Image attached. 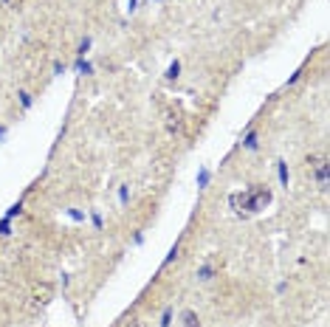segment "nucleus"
I'll list each match as a JSON object with an SVG mask.
<instances>
[{
    "label": "nucleus",
    "instance_id": "5701e85b",
    "mask_svg": "<svg viewBox=\"0 0 330 327\" xmlns=\"http://www.w3.org/2000/svg\"><path fill=\"white\" fill-rule=\"evenodd\" d=\"M9 3H12V0H0V6H9Z\"/></svg>",
    "mask_w": 330,
    "mask_h": 327
},
{
    "label": "nucleus",
    "instance_id": "0eeeda50",
    "mask_svg": "<svg viewBox=\"0 0 330 327\" xmlns=\"http://www.w3.org/2000/svg\"><path fill=\"white\" fill-rule=\"evenodd\" d=\"M181 319H183V327H201V319H198L195 310H183Z\"/></svg>",
    "mask_w": 330,
    "mask_h": 327
},
{
    "label": "nucleus",
    "instance_id": "6ab92c4d",
    "mask_svg": "<svg viewBox=\"0 0 330 327\" xmlns=\"http://www.w3.org/2000/svg\"><path fill=\"white\" fill-rule=\"evenodd\" d=\"M62 71H65V65L62 62H54V76H62Z\"/></svg>",
    "mask_w": 330,
    "mask_h": 327
},
{
    "label": "nucleus",
    "instance_id": "f8f14e48",
    "mask_svg": "<svg viewBox=\"0 0 330 327\" xmlns=\"http://www.w3.org/2000/svg\"><path fill=\"white\" fill-rule=\"evenodd\" d=\"M17 214H23V201H17L12 209L6 212V220H12V217H17Z\"/></svg>",
    "mask_w": 330,
    "mask_h": 327
},
{
    "label": "nucleus",
    "instance_id": "ddd939ff",
    "mask_svg": "<svg viewBox=\"0 0 330 327\" xmlns=\"http://www.w3.org/2000/svg\"><path fill=\"white\" fill-rule=\"evenodd\" d=\"M91 223H93L96 231H102V228H104V220H102V214H99V212H91Z\"/></svg>",
    "mask_w": 330,
    "mask_h": 327
},
{
    "label": "nucleus",
    "instance_id": "2eb2a0df",
    "mask_svg": "<svg viewBox=\"0 0 330 327\" xmlns=\"http://www.w3.org/2000/svg\"><path fill=\"white\" fill-rule=\"evenodd\" d=\"M127 201H130V186H119V203L127 206Z\"/></svg>",
    "mask_w": 330,
    "mask_h": 327
},
{
    "label": "nucleus",
    "instance_id": "aec40b11",
    "mask_svg": "<svg viewBox=\"0 0 330 327\" xmlns=\"http://www.w3.org/2000/svg\"><path fill=\"white\" fill-rule=\"evenodd\" d=\"M299 79H302V71H296V74H294V76H291V79H288V85H296V82H299Z\"/></svg>",
    "mask_w": 330,
    "mask_h": 327
},
{
    "label": "nucleus",
    "instance_id": "f257e3e1",
    "mask_svg": "<svg viewBox=\"0 0 330 327\" xmlns=\"http://www.w3.org/2000/svg\"><path fill=\"white\" fill-rule=\"evenodd\" d=\"M215 277H217L215 262H203V265H198V271H195V279L198 282H212Z\"/></svg>",
    "mask_w": 330,
    "mask_h": 327
},
{
    "label": "nucleus",
    "instance_id": "f03ea898",
    "mask_svg": "<svg viewBox=\"0 0 330 327\" xmlns=\"http://www.w3.org/2000/svg\"><path fill=\"white\" fill-rule=\"evenodd\" d=\"M240 147H243L246 152H257V150H260V133H257V130H249V133L243 135Z\"/></svg>",
    "mask_w": 330,
    "mask_h": 327
},
{
    "label": "nucleus",
    "instance_id": "7ed1b4c3",
    "mask_svg": "<svg viewBox=\"0 0 330 327\" xmlns=\"http://www.w3.org/2000/svg\"><path fill=\"white\" fill-rule=\"evenodd\" d=\"M316 164V180H319V186L322 189H328V172H330V164L322 158V161H313Z\"/></svg>",
    "mask_w": 330,
    "mask_h": 327
},
{
    "label": "nucleus",
    "instance_id": "f3484780",
    "mask_svg": "<svg viewBox=\"0 0 330 327\" xmlns=\"http://www.w3.org/2000/svg\"><path fill=\"white\" fill-rule=\"evenodd\" d=\"M68 217H74V220H79V223H85V214L76 212V209H68Z\"/></svg>",
    "mask_w": 330,
    "mask_h": 327
},
{
    "label": "nucleus",
    "instance_id": "dca6fc26",
    "mask_svg": "<svg viewBox=\"0 0 330 327\" xmlns=\"http://www.w3.org/2000/svg\"><path fill=\"white\" fill-rule=\"evenodd\" d=\"M6 234H12V220H0V237H6Z\"/></svg>",
    "mask_w": 330,
    "mask_h": 327
},
{
    "label": "nucleus",
    "instance_id": "423d86ee",
    "mask_svg": "<svg viewBox=\"0 0 330 327\" xmlns=\"http://www.w3.org/2000/svg\"><path fill=\"white\" fill-rule=\"evenodd\" d=\"M17 101H20V107H23V110H31V104H34V96H31L28 90H17Z\"/></svg>",
    "mask_w": 330,
    "mask_h": 327
},
{
    "label": "nucleus",
    "instance_id": "a211bd4d",
    "mask_svg": "<svg viewBox=\"0 0 330 327\" xmlns=\"http://www.w3.org/2000/svg\"><path fill=\"white\" fill-rule=\"evenodd\" d=\"M127 11H130V14H136V11H138V0H127Z\"/></svg>",
    "mask_w": 330,
    "mask_h": 327
},
{
    "label": "nucleus",
    "instance_id": "4be33fe9",
    "mask_svg": "<svg viewBox=\"0 0 330 327\" xmlns=\"http://www.w3.org/2000/svg\"><path fill=\"white\" fill-rule=\"evenodd\" d=\"M6 133H9V127H0V141L6 138Z\"/></svg>",
    "mask_w": 330,
    "mask_h": 327
},
{
    "label": "nucleus",
    "instance_id": "393cba45",
    "mask_svg": "<svg viewBox=\"0 0 330 327\" xmlns=\"http://www.w3.org/2000/svg\"><path fill=\"white\" fill-rule=\"evenodd\" d=\"M152 3H161V0H152Z\"/></svg>",
    "mask_w": 330,
    "mask_h": 327
},
{
    "label": "nucleus",
    "instance_id": "6e6552de",
    "mask_svg": "<svg viewBox=\"0 0 330 327\" xmlns=\"http://www.w3.org/2000/svg\"><path fill=\"white\" fill-rule=\"evenodd\" d=\"M164 76L170 79V82H172V79H178V76H181V59H172L170 65H167V74H164Z\"/></svg>",
    "mask_w": 330,
    "mask_h": 327
},
{
    "label": "nucleus",
    "instance_id": "b1692460",
    "mask_svg": "<svg viewBox=\"0 0 330 327\" xmlns=\"http://www.w3.org/2000/svg\"><path fill=\"white\" fill-rule=\"evenodd\" d=\"M130 327H138V322H133V325H130Z\"/></svg>",
    "mask_w": 330,
    "mask_h": 327
},
{
    "label": "nucleus",
    "instance_id": "39448f33",
    "mask_svg": "<svg viewBox=\"0 0 330 327\" xmlns=\"http://www.w3.org/2000/svg\"><path fill=\"white\" fill-rule=\"evenodd\" d=\"M277 178H279V183H282V186H288V180H291V172H288V164H285L282 158L277 161Z\"/></svg>",
    "mask_w": 330,
    "mask_h": 327
},
{
    "label": "nucleus",
    "instance_id": "412c9836",
    "mask_svg": "<svg viewBox=\"0 0 330 327\" xmlns=\"http://www.w3.org/2000/svg\"><path fill=\"white\" fill-rule=\"evenodd\" d=\"M59 282H62V288H68V285H71V277H68V274H62V277H59Z\"/></svg>",
    "mask_w": 330,
    "mask_h": 327
},
{
    "label": "nucleus",
    "instance_id": "4468645a",
    "mask_svg": "<svg viewBox=\"0 0 330 327\" xmlns=\"http://www.w3.org/2000/svg\"><path fill=\"white\" fill-rule=\"evenodd\" d=\"M209 175H212L209 169H201V172H198V186H201V189H206V183H209Z\"/></svg>",
    "mask_w": 330,
    "mask_h": 327
},
{
    "label": "nucleus",
    "instance_id": "9b49d317",
    "mask_svg": "<svg viewBox=\"0 0 330 327\" xmlns=\"http://www.w3.org/2000/svg\"><path fill=\"white\" fill-rule=\"evenodd\" d=\"M178 254H181V246H178V243H175V246L170 248V254H167V259H164V268H167V265H170V262H175V259H178Z\"/></svg>",
    "mask_w": 330,
    "mask_h": 327
},
{
    "label": "nucleus",
    "instance_id": "20e7f679",
    "mask_svg": "<svg viewBox=\"0 0 330 327\" xmlns=\"http://www.w3.org/2000/svg\"><path fill=\"white\" fill-rule=\"evenodd\" d=\"M74 71H76V74H82V76H93V62L82 59V56H76V62H74Z\"/></svg>",
    "mask_w": 330,
    "mask_h": 327
},
{
    "label": "nucleus",
    "instance_id": "1a4fd4ad",
    "mask_svg": "<svg viewBox=\"0 0 330 327\" xmlns=\"http://www.w3.org/2000/svg\"><path fill=\"white\" fill-rule=\"evenodd\" d=\"M172 313H175V307H172V304H167V307H164V313H161L158 327H170L172 325Z\"/></svg>",
    "mask_w": 330,
    "mask_h": 327
},
{
    "label": "nucleus",
    "instance_id": "9d476101",
    "mask_svg": "<svg viewBox=\"0 0 330 327\" xmlns=\"http://www.w3.org/2000/svg\"><path fill=\"white\" fill-rule=\"evenodd\" d=\"M91 45H93V40H91V37H85V40L76 45V56H82V59H85V56H88V51H91Z\"/></svg>",
    "mask_w": 330,
    "mask_h": 327
}]
</instances>
